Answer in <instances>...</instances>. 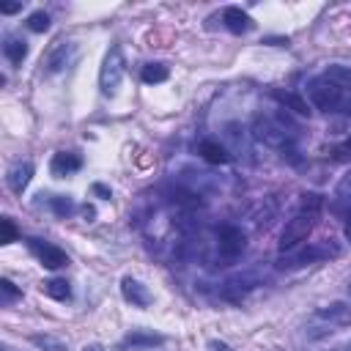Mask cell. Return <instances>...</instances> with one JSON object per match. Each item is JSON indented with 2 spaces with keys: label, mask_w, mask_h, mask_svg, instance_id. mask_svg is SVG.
Returning a JSON list of instances; mask_svg holds the SVG:
<instances>
[{
  "label": "cell",
  "mask_w": 351,
  "mask_h": 351,
  "mask_svg": "<svg viewBox=\"0 0 351 351\" xmlns=\"http://www.w3.org/2000/svg\"><path fill=\"white\" fill-rule=\"evenodd\" d=\"M307 96H310V104H313L315 110H321V112H335L337 107H343L346 90L321 74V77L310 80V85H307Z\"/></svg>",
  "instance_id": "1"
},
{
  "label": "cell",
  "mask_w": 351,
  "mask_h": 351,
  "mask_svg": "<svg viewBox=\"0 0 351 351\" xmlns=\"http://www.w3.org/2000/svg\"><path fill=\"white\" fill-rule=\"evenodd\" d=\"M123 49L118 44H112L101 60V69H99V88L104 96H115L118 93V85L123 80Z\"/></svg>",
  "instance_id": "2"
},
{
  "label": "cell",
  "mask_w": 351,
  "mask_h": 351,
  "mask_svg": "<svg viewBox=\"0 0 351 351\" xmlns=\"http://www.w3.org/2000/svg\"><path fill=\"white\" fill-rule=\"evenodd\" d=\"M252 137L263 145H271V148H285L291 143V132H285L277 118H269V115H255L252 118Z\"/></svg>",
  "instance_id": "3"
},
{
  "label": "cell",
  "mask_w": 351,
  "mask_h": 351,
  "mask_svg": "<svg viewBox=\"0 0 351 351\" xmlns=\"http://www.w3.org/2000/svg\"><path fill=\"white\" fill-rule=\"evenodd\" d=\"M313 219H315V214H307V211L293 214V217L285 222L282 233H280V250L285 252V250H293L299 241H304L307 233L313 230Z\"/></svg>",
  "instance_id": "4"
},
{
  "label": "cell",
  "mask_w": 351,
  "mask_h": 351,
  "mask_svg": "<svg viewBox=\"0 0 351 351\" xmlns=\"http://www.w3.org/2000/svg\"><path fill=\"white\" fill-rule=\"evenodd\" d=\"M329 255H337V250H332L329 244H310V247H304V250H299L293 255H282L277 261V266L280 269H299V266H307V263L329 258Z\"/></svg>",
  "instance_id": "5"
},
{
  "label": "cell",
  "mask_w": 351,
  "mask_h": 351,
  "mask_svg": "<svg viewBox=\"0 0 351 351\" xmlns=\"http://www.w3.org/2000/svg\"><path fill=\"white\" fill-rule=\"evenodd\" d=\"M27 247H30V252L41 261V266L44 269H63V266H69V255L60 250V247H55V244H47V241H41V239H27Z\"/></svg>",
  "instance_id": "6"
},
{
  "label": "cell",
  "mask_w": 351,
  "mask_h": 351,
  "mask_svg": "<svg viewBox=\"0 0 351 351\" xmlns=\"http://www.w3.org/2000/svg\"><path fill=\"white\" fill-rule=\"evenodd\" d=\"M217 244H219V252L233 261V258H239V255L244 252L247 236H244V230L236 228V225H222V228L217 230Z\"/></svg>",
  "instance_id": "7"
},
{
  "label": "cell",
  "mask_w": 351,
  "mask_h": 351,
  "mask_svg": "<svg viewBox=\"0 0 351 351\" xmlns=\"http://www.w3.org/2000/svg\"><path fill=\"white\" fill-rule=\"evenodd\" d=\"M165 337L151 332V329H132L121 337L118 343V351H145V348H154V346H162Z\"/></svg>",
  "instance_id": "8"
},
{
  "label": "cell",
  "mask_w": 351,
  "mask_h": 351,
  "mask_svg": "<svg viewBox=\"0 0 351 351\" xmlns=\"http://www.w3.org/2000/svg\"><path fill=\"white\" fill-rule=\"evenodd\" d=\"M71 52H74V44L71 41H55L52 47H49V52H47V58H44V71L47 74H58V71H63L66 66H69V60H71Z\"/></svg>",
  "instance_id": "9"
},
{
  "label": "cell",
  "mask_w": 351,
  "mask_h": 351,
  "mask_svg": "<svg viewBox=\"0 0 351 351\" xmlns=\"http://www.w3.org/2000/svg\"><path fill=\"white\" fill-rule=\"evenodd\" d=\"M121 293L132 307H148L151 304V291L134 277H123L121 280Z\"/></svg>",
  "instance_id": "10"
},
{
  "label": "cell",
  "mask_w": 351,
  "mask_h": 351,
  "mask_svg": "<svg viewBox=\"0 0 351 351\" xmlns=\"http://www.w3.org/2000/svg\"><path fill=\"white\" fill-rule=\"evenodd\" d=\"M80 167H82V159H80V154H71V151H58L49 162V173L55 178H66V176L77 173Z\"/></svg>",
  "instance_id": "11"
},
{
  "label": "cell",
  "mask_w": 351,
  "mask_h": 351,
  "mask_svg": "<svg viewBox=\"0 0 351 351\" xmlns=\"http://www.w3.org/2000/svg\"><path fill=\"white\" fill-rule=\"evenodd\" d=\"M30 178H33V165H30V162H14V165L8 167V173H5V184H8V189L16 192V195L25 192V186L30 184Z\"/></svg>",
  "instance_id": "12"
},
{
  "label": "cell",
  "mask_w": 351,
  "mask_h": 351,
  "mask_svg": "<svg viewBox=\"0 0 351 351\" xmlns=\"http://www.w3.org/2000/svg\"><path fill=\"white\" fill-rule=\"evenodd\" d=\"M271 96H274V101H277V104H282L285 110H291V112H296V115H302V118H307V115H310V101H307V99H302L299 93L274 88V90H271Z\"/></svg>",
  "instance_id": "13"
},
{
  "label": "cell",
  "mask_w": 351,
  "mask_h": 351,
  "mask_svg": "<svg viewBox=\"0 0 351 351\" xmlns=\"http://www.w3.org/2000/svg\"><path fill=\"white\" fill-rule=\"evenodd\" d=\"M222 22H225V27H228L230 33H247V30L252 27L250 14L241 11L239 5H228V8L222 11Z\"/></svg>",
  "instance_id": "14"
},
{
  "label": "cell",
  "mask_w": 351,
  "mask_h": 351,
  "mask_svg": "<svg viewBox=\"0 0 351 351\" xmlns=\"http://www.w3.org/2000/svg\"><path fill=\"white\" fill-rule=\"evenodd\" d=\"M255 285H258V280H255V277H250V274H236V277H230V280L225 282V288H222V291H225V296H228V299L239 302V299H241L247 291H252Z\"/></svg>",
  "instance_id": "15"
},
{
  "label": "cell",
  "mask_w": 351,
  "mask_h": 351,
  "mask_svg": "<svg viewBox=\"0 0 351 351\" xmlns=\"http://www.w3.org/2000/svg\"><path fill=\"white\" fill-rule=\"evenodd\" d=\"M197 154L208 162V165H228L230 162V154L225 151V145H219L217 140H203L197 145Z\"/></svg>",
  "instance_id": "16"
},
{
  "label": "cell",
  "mask_w": 351,
  "mask_h": 351,
  "mask_svg": "<svg viewBox=\"0 0 351 351\" xmlns=\"http://www.w3.org/2000/svg\"><path fill=\"white\" fill-rule=\"evenodd\" d=\"M41 291H44L49 299H58V302L71 299V288H69V282H66L63 277H52V280H47V282L41 285Z\"/></svg>",
  "instance_id": "17"
},
{
  "label": "cell",
  "mask_w": 351,
  "mask_h": 351,
  "mask_svg": "<svg viewBox=\"0 0 351 351\" xmlns=\"http://www.w3.org/2000/svg\"><path fill=\"white\" fill-rule=\"evenodd\" d=\"M3 55L8 58V63L19 66V63L27 58V44H25L22 38H8V41L3 44Z\"/></svg>",
  "instance_id": "18"
},
{
  "label": "cell",
  "mask_w": 351,
  "mask_h": 351,
  "mask_svg": "<svg viewBox=\"0 0 351 351\" xmlns=\"http://www.w3.org/2000/svg\"><path fill=\"white\" fill-rule=\"evenodd\" d=\"M167 66L165 63H145L143 66V71H140V77H143V82H148V85H159V82H165L167 80Z\"/></svg>",
  "instance_id": "19"
},
{
  "label": "cell",
  "mask_w": 351,
  "mask_h": 351,
  "mask_svg": "<svg viewBox=\"0 0 351 351\" xmlns=\"http://www.w3.org/2000/svg\"><path fill=\"white\" fill-rule=\"evenodd\" d=\"M30 343L41 351H69V346L55 335H30Z\"/></svg>",
  "instance_id": "20"
},
{
  "label": "cell",
  "mask_w": 351,
  "mask_h": 351,
  "mask_svg": "<svg viewBox=\"0 0 351 351\" xmlns=\"http://www.w3.org/2000/svg\"><path fill=\"white\" fill-rule=\"evenodd\" d=\"M47 206H49V211L58 214V217H69V214L74 211V200L66 197V195H49V197H47Z\"/></svg>",
  "instance_id": "21"
},
{
  "label": "cell",
  "mask_w": 351,
  "mask_h": 351,
  "mask_svg": "<svg viewBox=\"0 0 351 351\" xmlns=\"http://www.w3.org/2000/svg\"><path fill=\"white\" fill-rule=\"evenodd\" d=\"M324 77L332 80L335 85H340L343 90L351 88V69H346V66H329V69L324 71Z\"/></svg>",
  "instance_id": "22"
},
{
  "label": "cell",
  "mask_w": 351,
  "mask_h": 351,
  "mask_svg": "<svg viewBox=\"0 0 351 351\" xmlns=\"http://www.w3.org/2000/svg\"><path fill=\"white\" fill-rule=\"evenodd\" d=\"M27 27H30L33 33L49 30V14H47V11H33V14L27 16Z\"/></svg>",
  "instance_id": "23"
},
{
  "label": "cell",
  "mask_w": 351,
  "mask_h": 351,
  "mask_svg": "<svg viewBox=\"0 0 351 351\" xmlns=\"http://www.w3.org/2000/svg\"><path fill=\"white\" fill-rule=\"evenodd\" d=\"M321 206H324V195H318V192H304V195H302V211L318 214Z\"/></svg>",
  "instance_id": "24"
},
{
  "label": "cell",
  "mask_w": 351,
  "mask_h": 351,
  "mask_svg": "<svg viewBox=\"0 0 351 351\" xmlns=\"http://www.w3.org/2000/svg\"><path fill=\"white\" fill-rule=\"evenodd\" d=\"M315 315H318V318H326V321H340V318H346V315H348V307H346V304H340V302H335V304H329V307L318 310Z\"/></svg>",
  "instance_id": "25"
},
{
  "label": "cell",
  "mask_w": 351,
  "mask_h": 351,
  "mask_svg": "<svg viewBox=\"0 0 351 351\" xmlns=\"http://www.w3.org/2000/svg\"><path fill=\"white\" fill-rule=\"evenodd\" d=\"M16 236H19V233H16V225H14L8 217H3V219H0V241H3V244H11V241H16Z\"/></svg>",
  "instance_id": "26"
},
{
  "label": "cell",
  "mask_w": 351,
  "mask_h": 351,
  "mask_svg": "<svg viewBox=\"0 0 351 351\" xmlns=\"http://www.w3.org/2000/svg\"><path fill=\"white\" fill-rule=\"evenodd\" d=\"M0 291H3L5 302H14V299H19V296H22V291H19L8 277H3V280H0Z\"/></svg>",
  "instance_id": "27"
},
{
  "label": "cell",
  "mask_w": 351,
  "mask_h": 351,
  "mask_svg": "<svg viewBox=\"0 0 351 351\" xmlns=\"http://www.w3.org/2000/svg\"><path fill=\"white\" fill-rule=\"evenodd\" d=\"M337 197H351V170L348 173H343L340 176V181H337Z\"/></svg>",
  "instance_id": "28"
},
{
  "label": "cell",
  "mask_w": 351,
  "mask_h": 351,
  "mask_svg": "<svg viewBox=\"0 0 351 351\" xmlns=\"http://www.w3.org/2000/svg\"><path fill=\"white\" fill-rule=\"evenodd\" d=\"M22 11V3H0V14H16Z\"/></svg>",
  "instance_id": "29"
},
{
  "label": "cell",
  "mask_w": 351,
  "mask_h": 351,
  "mask_svg": "<svg viewBox=\"0 0 351 351\" xmlns=\"http://www.w3.org/2000/svg\"><path fill=\"white\" fill-rule=\"evenodd\" d=\"M90 189H93V195H99V197H104V200H110V189H107L104 184H93Z\"/></svg>",
  "instance_id": "30"
},
{
  "label": "cell",
  "mask_w": 351,
  "mask_h": 351,
  "mask_svg": "<svg viewBox=\"0 0 351 351\" xmlns=\"http://www.w3.org/2000/svg\"><path fill=\"white\" fill-rule=\"evenodd\" d=\"M208 348H211V351H230V346H228V343H222V340H211V343H208Z\"/></svg>",
  "instance_id": "31"
},
{
  "label": "cell",
  "mask_w": 351,
  "mask_h": 351,
  "mask_svg": "<svg viewBox=\"0 0 351 351\" xmlns=\"http://www.w3.org/2000/svg\"><path fill=\"white\" fill-rule=\"evenodd\" d=\"M82 217H85V219L90 222V219L96 217V211H93V206H82Z\"/></svg>",
  "instance_id": "32"
},
{
  "label": "cell",
  "mask_w": 351,
  "mask_h": 351,
  "mask_svg": "<svg viewBox=\"0 0 351 351\" xmlns=\"http://www.w3.org/2000/svg\"><path fill=\"white\" fill-rule=\"evenodd\" d=\"M343 233H346V239L351 241V214L346 217V225H343Z\"/></svg>",
  "instance_id": "33"
},
{
  "label": "cell",
  "mask_w": 351,
  "mask_h": 351,
  "mask_svg": "<svg viewBox=\"0 0 351 351\" xmlns=\"http://www.w3.org/2000/svg\"><path fill=\"white\" fill-rule=\"evenodd\" d=\"M82 351H104V348H101V346H99V343H93V346H85V348H82Z\"/></svg>",
  "instance_id": "34"
},
{
  "label": "cell",
  "mask_w": 351,
  "mask_h": 351,
  "mask_svg": "<svg viewBox=\"0 0 351 351\" xmlns=\"http://www.w3.org/2000/svg\"><path fill=\"white\" fill-rule=\"evenodd\" d=\"M0 351H14V348H11L8 343H3V346H0Z\"/></svg>",
  "instance_id": "35"
},
{
  "label": "cell",
  "mask_w": 351,
  "mask_h": 351,
  "mask_svg": "<svg viewBox=\"0 0 351 351\" xmlns=\"http://www.w3.org/2000/svg\"><path fill=\"white\" fill-rule=\"evenodd\" d=\"M343 351H351V340H348V343H346V348H343Z\"/></svg>",
  "instance_id": "36"
}]
</instances>
